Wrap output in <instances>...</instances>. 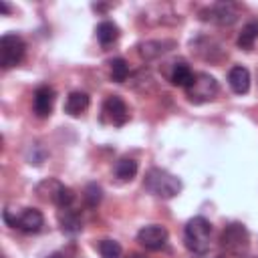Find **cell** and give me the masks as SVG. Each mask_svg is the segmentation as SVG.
Wrapping results in <instances>:
<instances>
[{
    "instance_id": "6da1fadb",
    "label": "cell",
    "mask_w": 258,
    "mask_h": 258,
    "mask_svg": "<svg viewBox=\"0 0 258 258\" xmlns=\"http://www.w3.org/2000/svg\"><path fill=\"white\" fill-rule=\"evenodd\" d=\"M143 187L161 200H171L181 191V181L173 173L161 167H151L143 177Z\"/></svg>"
},
{
    "instance_id": "7a4b0ae2",
    "label": "cell",
    "mask_w": 258,
    "mask_h": 258,
    "mask_svg": "<svg viewBox=\"0 0 258 258\" xmlns=\"http://www.w3.org/2000/svg\"><path fill=\"white\" fill-rule=\"evenodd\" d=\"M210 238H212V224L204 216H194L191 220H187L183 228V242L189 252L206 254L210 250Z\"/></svg>"
},
{
    "instance_id": "3957f363",
    "label": "cell",
    "mask_w": 258,
    "mask_h": 258,
    "mask_svg": "<svg viewBox=\"0 0 258 258\" xmlns=\"http://www.w3.org/2000/svg\"><path fill=\"white\" fill-rule=\"evenodd\" d=\"M220 87L218 81L210 75V73H196L194 81L185 87V97L189 103L194 105H202V103H210L216 99Z\"/></svg>"
},
{
    "instance_id": "277c9868",
    "label": "cell",
    "mask_w": 258,
    "mask_h": 258,
    "mask_svg": "<svg viewBox=\"0 0 258 258\" xmlns=\"http://www.w3.org/2000/svg\"><path fill=\"white\" fill-rule=\"evenodd\" d=\"M220 242H222V248L226 252H230L234 256H244L250 248V234H248L244 224L232 222L222 230Z\"/></svg>"
},
{
    "instance_id": "5b68a950",
    "label": "cell",
    "mask_w": 258,
    "mask_h": 258,
    "mask_svg": "<svg viewBox=\"0 0 258 258\" xmlns=\"http://www.w3.org/2000/svg\"><path fill=\"white\" fill-rule=\"evenodd\" d=\"M24 52H26V42L16 32H6L0 38V67L4 71L20 64L24 58Z\"/></svg>"
},
{
    "instance_id": "8992f818",
    "label": "cell",
    "mask_w": 258,
    "mask_h": 258,
    "mask_svg": "<svg viewBox=\"0 0 258 258\" xmlns=\"http://www.w3.org/2000/svg\"><path fill=\"white\" fill-rule=\"evenodd\" d=\"M101 119L105 123H111L115 127H121L129 121V109L125 105V101L119 97V95H109L103 103V109H101Z\"/></svg>"
},
{
    "instance_id": "52a82bcc",
    "label": "cell",
    "mask_w": 258,
    "mask_h": 258,
    "mask_svg": "<svg viewBox=\"0 0 258 258\" xmlns=\"http://www.w3.org/2000/svg\"><path fill=\"white\" fill-rule=\"evenodd\" d=\"M204 20H212L220 26H232L240 18V10L234 2H216L202 12Z\"/></svg>"
},
{
    "instance_id": "ba28073f",
    "label": "cell",
    "mask_w": 258,
    "mask_h": 258,
    "mask_svg": "<svg viewBox=\"0 0 258 258\" xmlns=\"http://www.w3.org/2000/svg\"><path fill=\"white\" fill-rule=\"evenodd\" d=\"M167 238H169L167 230H165L163 226H159V224H149V226H143V228L137 232V242H139L143 248L153 250V252H157V250L165 248Z\"/></svg>"
},
{
    "instance_id": "9c48e42d",
    "label": "cell",
    "mask_w": 258,
    "mask_h": 258,
    "mask_svg": "<svg viewBox=\"0 0 258 258\" xmlns=\"http://www.w3.org/2000/svg\"><path fill=\"white\" fill-rule=\"evenodd\" d=\"M54 89L48 87V85H42L34 91V97H32V111L38 119H44L52 113V107H54Z\"/></svg>"
},
{
    "instance_id": "30bf717a",
    "label": "cell",
    "mask_w": 258,
    "mask_h": 258,
    "mask_svg": "<svg viewBox=\"0 0 258 258\" xmlns=\"http://www.w3.org/2000/svg\"><path fill=\"white\" fill-rule=\"evenodd\" d=\"M44 226V218L36 208H24L18 212V220H16V228L24 234H36L40 232Z\"/></svg>"
},
{
    "instance_id": "8fae6325",
    "label": "cell",
    "mask_w": 258,
    "mask_h": 258,
    "mask_svg": "<svg viewBox=\"0 0 258 258\" xmlns=\"http://www.w3.org/2000/svg\"><path fill=\"white\" fill-rule=\"evenodd\" d=\"M228 85L236 95H246L250 91V71L242 64H236L228 73Z\"/></svg>"
},
{
    "instance_id": "7c38bea8",
    "label": "cell",
    "mask_w": 258,
    "mask_h": 258,
    "mask_svg": "<svg viewBox=\"0 0 258 258\" xmlns=\"http://www.w3.org/2000/svg\"><path fill=\"white\" fill-rule=\"evenodd\" d=\"M171 48H175V40H169V38H161V40H147V42H141L139 44V54L147 60L151 58H157L165 52H169Z\"/></svg>"
},
{
    "instance_id": "4fadbf2b",
    "label": "cell",
    "mask_w": 258,
    "mask_h": 258,
    "mask_svg": "<svg viewBox=\"0 0 258 258\" xmlns=\"http://www.w3.org/2000/svg\"><path fill=\"white\" fill-rule=\"evenodd\" d=\"M89 105H91V97L85 91H73L64 101V113L71 117H81L89 109Z\"/></svg>"
},
{
    "instance_id": "5bb4252c",
    "label": "cell",
    "mask_w": 258,
    "mask_h": 258,
    "mask_svg": "<svg viewBox=\"0 0 258 258\" xmlns=\"http://www.w3.org/2000/svg\"><path fill=\"white\" fill-rule=\"evenodd\" d=\"M58 224H60V230L64 234H71V236H75L83 230V218L75 208L58 210Z\"/></svg>"
},
{
    "instance_id": "9a60e30c",
    "label": "cell",
    "mask_w": 258,
    "mask_h": 258,
    "mask_svg": "<svg viewBox=\"0 0 258 258\" xmlns=\"http://www.w3.org/2000/svg\"><path fill=\"white\" fill-rule=\"evenodd\" d=\"M194 71L189 69V64L187 62H183V60H177V62H173V67H171V73H169V81H171V85H175V87H187L191 81H194Z\"/></svg>"
},
{
    "instance_id": "2e32d148",
    "label": "cell",
    "mask_w": 258,
    "mask_h": 258,
    "mask_svg": "<svg viewBox=\"0 0 258 258\" xmlns=\"http://www.w3.org/2000/svg\"><path fill=\"white\" fill-rule=\"evenodd\" d=\"M137 169H139V165L133 157H121L113 165V173L119 181H131L137 175Z\"/></svg>"
},
{
    "instance_id": "e0dca14e",
    "label": "cell",
    "mask_w": 258,
    "mask_h": 258,
    "mask_svg": "<svg viewBox=\"0 0 258 258\" xmlns=\"http://www.w3.org/2000/svg\"><path fill=\"white\" fill-rule=\"evenodd\" d=\"M60 189H62V183H60L58 179L48 177V179H44V181H40V183L36 185V196H38L42 202L54 204L56 198H58V194H60Z\"/></svg>"
},
{
    "instance_id": "ac0fdd59",
    "label": "cell",
    "mask_w": 258,
    "mask_h": 258,
    "mask_svg": "<svg viewBox=\"0 0 258 258\" xmlns=\"http://www.w3.org/2000/svg\"><path fill=\"white\" fill-rule=\"evenodd\" d=\"M256 38H258V20H250L242 26V30L238 34V46L242 50H252Z\"/></svg>"
},
{
    "instance_id": "d6986e66",
    "label": "cell",
    "mask_w": 258,
    "mask_h": 258,
    "mask_svg": "<svg viewBox=\"0 0 258 258\" xmlns=\"http://www.w3.org/2000/svg\"><path fill=\"white\" fill-rule=\"evenodd\" d=\"M95 32H97V40H99L103 46L113 44V42L119 38V26H117L115 22H111V20L99 22V26H97Z\"/></svg>"
},
{
    "instance_id": "ffe728a7",
    "label": "cell",
    "mask_w": 258,
    "mask_h": 258,
    "mask_svg": "<svg viewBox=\"0 0 258 258\" xmlns=\"http://www.w3.org/2000/svg\"><path fill=\"white\" fill-rule=\"evenodd\" d=\"M109 64H111V79L115 83H125L127 77H129V64H127V60L121 58V56H117Z\"/></svg>"
},
{
    "instance_id": "44dd1931",
    "label": "cell",
    "mask_w": 258,
    "mask_h": 258,
    "mask_svg": "<svg viewBox=\"0 0 258 258\" xmlns=\"http://www.w3.org/2000/svg\"><path fill=\"white\" fill-rule=\"evenodd\" d=\"M83 200H85V204H87L89 208H97V206L101 204V200H103V189H101V185L95 183V181L87 183V185H85V191H83Z\"/></svg>"
},
{
    "instance_id": "7402d4cb",
    "label": "cell",
    "mask_w": 258,
    "mask_h": 258,
    "mask_svg": "<svg viewBox=\"0 0 258 258\" xmlns=\"http://www.w3.org/2000/svg\"><path fill=\"white\" fill-rule=\"evenodd\" d=\"M97 248H99L101 258H121V254H123L121 244L115 242V240H109V238L107 240H101L97 244Z\"/></svg>"
},
{
    "instance_id": "603a6c76",
    "label": "cell",
    "mask_w": 258,
    "mask_h": 258,
    "mask_svg": "<svg viewBox=\"0 0 258 258\" xmlns=\"http://www.w3.org/2000/svg\"><path fill=\"white\" fill-rule=\"evenodd\" d=\"M54 206H56L58 210H64V208H73V206H75V191H73L71 187L62 185V189H60V194H58V198H56Z\"/></svg>"
},
{
    "instance_id": "cb8c5ba5",
    "label": "cell",
    "mask_w": 258,
    "mask_h": 258,
    "mask_svg": "<svg viewBox=\"0 0 258 258\" xmlns=\"http://www.w3.org/2000/svg\"><path fill=\"white\" fill-rule=\"evenodd\" d=\"M0 8H2V12H4V14H8V12H10V6H8L6 2H0Z\"/></svg>"
},
{
    "instance_id": "d4e9b609",
    "label": "cell",
    "mask_w": 258,
    "mask_h": 258,
    "mask_svg": "<svg viewBox=\"0 0 258 258\" xmlns=\"http://www.w3.org/2000/svg\"><path fill=\"white\" fill-rule=\"evenodd\" d=\"M46 258H67V256H64L62 252H52V254H50V256H46Z\"/></svg>"
},
{
    "instance_id": "484cf974",
    "label": "cell",
    "mask_w": 258,
    "mask_h": 258,
    "mask_svg": "<svg viewBox=\"0 0 258 258\" xmlns=\"http://www.w3.org/2000/svg\"><path fill=\"white\" fill-rule=\"evenodd\" d=\"M127 258H147L145 254H139V252H133V254H129Z\"/></svg>"
}]
</instances>
